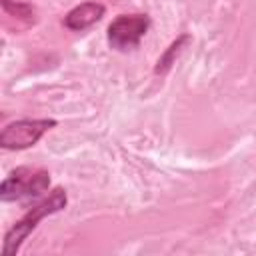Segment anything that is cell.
<instances>
[{"label": "cell", "mask_w": 256, "mask_h": 256, "mask_svg": "<svg viewBox=\"0 0 256 256\" xmlns=\"http://www.w3.org/2000/svg\"><path fill=\"white\" fill-rule=\"evenodd\" d=\"M66 202H68V196H66V190L64 188H54L48 198H44L42 202H38L36 206H32L4 236V246H2V254L4 256H14L22 242L30 236V232L38 226V222L50 214H56L60 210L66 208Z\"/></svg>", "instance_id": "obj_1"}, {"label": "cell", "mask_w": 256, "mask_h": 256, "mask_svg": "<svg viewBox=\"0 0 256 256\" xmlns=\"http://www.w3.org/2000/svg\"><path fill=\"white\" fill-rule=\"evenodd\" d=\"M50 186V174L40 168L20 166L12 170L0 184V198L4 202L14 200H36Z\"/></svg>", "instance_id": "obj_2"}, {"label": "cell", "mask_w": 256, "mask_h": 256, "mask_svg": "<svg viewBox=\"0 0 256 256\" xmlns=\"http://www.w3.org/2000/svg\"><path fill=\"white\" fill-rule=\"evenodd\" d=\"M54 126H56V120L52 118H22V120L10 122L0 132V146L6 150L30 148Z\"/></svg>", "instance_id": "obj_3"}, {"label": "cell", "mask_w": 256, "mask_h": 256, "mask_svg": "<svg viewBox=\"0 0 256 256\" xmlns=\"http://www.w3.org/2000/svg\"><path fill=\"white\" fill-rule=\"evenodd\" d=\"M150 28V18L146 14H120L108 26V44L114 50L126 52L140 44Z\"/></svg>", "instance_id": "obj_4"}, {"label": "cell", "mask_w": 256, "mask_h": 256, "mask_svg": "<svg viewBox=\"0 0 256 256\" xmlns=\"http://www.w3.org/2000/svg\"><path fill=\"white\" fill-rule=\"evenodd\" d=\"M104 10L106 8L100 2H82L64 16V26L72 32H82L96 24L104 16Z\"/></svg>", "instance_id": "obj_5"}, {"label": "cell", "mask_w": 256, "mask_h": 256, "mask_svg": "<svg viewBox=\"0 0 256 256\" xmlns=\"http://www.w3.org/2000/svg\"><path fill=\"white\" fill-rule=\"evenodd\" d=\"M2 8H4L6 14L22 18L26 22H34L36 20V10L28 2H22V0H2Z\"/></svg>", "instance_id": "obj_6"}, {"label": "cell", "mask_w": 256, "mask_h": 256, "mask_svg": "<svg viewBox=\"0 0 256 256\" xmlns=\"http://www.w3.org/2000/svg\"><path fill=\"white\" fill-rule=\"evenodd\" d=\"M186 40H188V36L184 34V36H180L176 42H172V46L168 48V52H166V54H164V56L158 60V66H156V74H158V72H166V70L170 68V64H172V60H174V54H178V52H180V46H182Z\"/></svg>", "instance_id": "obj_7"}]
</instances>
